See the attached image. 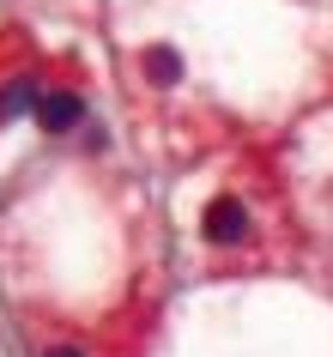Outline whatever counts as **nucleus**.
Listing matches in <instances>:
<instances>
[{"label": "nucleus", "mask_w": 333, "mask_h": 357, "mask_svg": "<svg viewBox=\"0 0 333 357\" xmlns=\"http://www.w3.org/2000/svg\"><path fill=\"white\" fill-rule=\"evenodd\" d=\"M146 79L164 91V85H176L182 79V55L170 49V43H158V49H146Z\"/></svg>", "instance_id": "nucleus-3"}, {"label": "nucleus", "mask_w": 333, "mask_h": 357, "mask_svg": "<svg viewBox=\"0 0 333 357\" xmlns=\"http://www.w3.org/2000/svg\"><path fill=\"white\" fill-rule=\"evenodd\" d=\"M24 103H31V85H6L0 91V115H19Z\"/></svg>", "instance_id": "nucleus-4"}, {"label": "nucleus", "mask_w": 333, "mask_h": 357, "mask_svg": "<svg viewBox=\"0 0 333 357\" xmlns=\"http://www.w3.org/2000/svg\"><path fill=\"white\" fill-rule=\"evenodd\" d=\"M200 230H206V243H219V248L242 243V230H249V212H242V200H237V194H219V200L206 206Z\"/></svg>", "instance_id": "nucleus-1"}, {"label": "nucleus", "mask_w": 333, "mask_h": 357, "mask_svg": "<svg viewBox=\"0 0 333 357\" xmlns=\"http://www.w3.org/2000/svg\"><path fill=\"white\" fill-rule=\"evenodd\" d=\"M43 357H85V351H73V345H49Z\"/></svg>", "instance_id": "nucleus-5"}, {"label": "nucleus", "mask_w": 333, "mask_h": 357, "mask_svg": "<svg viewBox=\"0 0 333 357\" xmlns=\"http://www.w3.org/2000/svg\"><path fill=\"white\" fill-rule=\"evenodd\" d=\"M37 121H43V133H67V128H79V121H85V97H73V91H49V97H37Z\"/></svg>", "instance_id": "nucleus-2"}]
</instances>
